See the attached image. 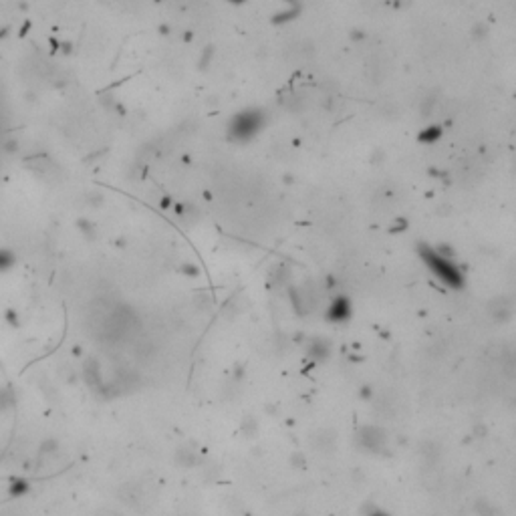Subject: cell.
<instances>
[{"label":"cell","mask_w":516,"mask_h":516,"mask_svg":"<svg viewBox=\"0 0 516 516\" xmlns=\"http://www.w3.org/2000/svg\"><path fill=\"white\" fill-rule=\"evenodd\" d=\"M258 127H260V115H258L256 111H244V113H240V115L234 119V123H232V133H234L236 137L246 139V137L254 135V133L258 131Z\"/></svg>","instance_id":"obj_2"},{"label":"cell","mask_w":516,"mask_h":516,"mask_svg":"<svg viewBox=\"0 0 516 516\" xmlns=\"http://www.w3.org/2000/svg\"><path fill=\"white\" fill-rule=\"evenodd\" d=\"M359 444L371 452H381L387 444V433L379 428H363L359 433Z\"/></svg>","instance_id":"obj_3"},{"label":"cell","mask_w":516,"mask_h":516,"mask_svg":"<svg viewBox=\"0 0 516 516\" xmlns=\"http://www.w3.org/2000/svg\"><path fill=\"white\" fill-rule=\"evenodd\" d=\"M478 510H480L482 516H502V512L498 508L490 506V504H480V506H478Z\"/></svg>","instance_id":"obj_4"},{"label":"cell","mask_w":516,"mask_h":516,"mask_svg":"<svg viewBox=\"0 0 516 516\" xmlns=\"http://www.w3.org/2000/svg\"><path fill=\"white\" fill-rule=\"evenodd\" d=\"M424 260H426V264L431 268V272H433L435 276H439L444 282H448V284H452V286H460V284H462V274H460V270H458L450 260L441 258L437 252H433V250H424Z\"/></svg>","instance_id":"obj_1"},{"label":"cell","mask_w":516,"mask_h":516,"mask_svg":"<svg viewBox=\"0 0 516 516\" xmlns=\"http://www.w3.org/2000/svg\"><path fill=\"white\" fill-rule=\"evenodd\" d=\"M373 516H385V514H373Z\"/></svg>","instance_id":"obj_5"}]
</instances>
